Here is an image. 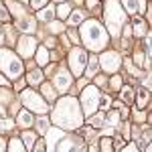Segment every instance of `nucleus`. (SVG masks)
Wrapping results in <instances>:
<instances>
[{
    "label": "nucleus",
    "mask_w": 152,
    "mask_h": 152,
    "mask_svg": "<svg viewBox=\"0 0 152 152\" xmlns=\"http://www.w3.org/2000/svg\"><path fill=\"white\" fill-rule=\"evenodd\" d=\"M53 122L63 130H75L81 126V112L73 97H63L53 110Z\"/></svg>",
    "instance_id": "obj_1"
},
{
    "label": "nucleus",
    "mask_w": 152,
    "mask_h": 152,
    "mask_svg": "<svg viewBox=\"0 0 152 152\" xmlns=\"http://www.w3.org/2000/svg\"><path fill=\"white\" fill-rule=\"evenodd\" d=\"M81 105H83V112H85L87 118H91L95 114V110L99 105V91H97L95 85H87L81 91Z\"/></svg>",
    "instance_id": "obj_6"
},
{
    "label": "nucleus",
    "mask_w": 152,
    "mask_h": 152,
    "mask_svg": "<svg viewBox=\"0 0 152 152\" xmlns=\"http://www.w3.org/2000/svg\"><path fill=\"white\" fill-rule=\"evenodd\" d=\"M20 2H26V0H20Z\"/></svg>",
    "instance_id": "obj_51"
},
{
    "label": "nucleus",
    "mask_w": 152,
    "mask_h": 152,
    "mask_svg": "<svg viewBox=\"0 0 152 152\" xmlns=\"http://www.w3.org/2000/svg\"><path fill=\"white\" fill-rule=\"evenodd\" d=\"M35 57H37V65H39V67H43V65H47V63H49V53H47V49H45V47L37 49Z\"/></svg>",
    "instance_id": "obj_15"
},
{
    "label": "nucleus",
    "mask_w": 152,
    "mask_h": 152,
    "mask_svg": "<svg viewBox=\"0 0 152 152\" xmlns=\"http://www.w3.org/2000/svg\"><path fill=\"white\" fill-rule=\"evenodd\" d=\"M39 144H35V152H47V142L45 140H37Z\"/></svg>",
    "instance_id": "obj_36"
},
{
    "label": "nucleus",
    "mask_w": 152,
    "mask_h": 152,
    "mask_svg": "<svg viewBox=\"0 0 152 152\" xmlns=\"http://www.w3.org/2000/svg\"><path fill=\"white\" fill-rule=\"evenodd\" d=\"M47 2H49V0H31V4H33L35 10H43V8L47 6Z\"/></svg>",
    "instance_id": "obj_30"
},
{
    "label": "nucleus",
    "mask_w": 152,
    "mask_h": 152,
    "mask_svg": "<svg viewBox=\"0 0 152 152\" xmlns=\"http://www.w3.org/2000/svg\"><path fill=\"white\" fill-rule=\"evenodd\" d=\"M102 105H104V110H107V107H110V97H107V95H104V99H102Z\"/></svg>",
    "instance_id": "obj_42"
},
{
    "label": "nucleus",
    "mask_w": 152,
    "mask_h": 152,
    "mask_svg": "<svg viewBox=\"0 0 152 152\" xmlns=\"http://www.w3.org/2000/svg\"><path fill=\"white\" fill-rule=\"evenodd\" d=\"M8 99H10V91L0 89V102H8Z\"/></svg>",
    "instance_id": "obj_38"
},
{
    "label": "nucleus",
    "mask_w": 152,
    "mask_h": 152,
    "mask_svg": "<svg viewBox=\"0 0 152 152\" xmlns=\"http://www.w3.org/2000/svg\"><path fill=\"white\" fill-rule=\"evenodd\" d=\"M0 20H10V14H8V8L0 2Z\"/></svg>",
    "instance_id": "obj_32"
},
{
    "label": "nucleus",
    "mask_w": 152,
    "mask_h": 152,
    "mask_svg": "<svg viewBox=\"0 0 152 152\" xmlns=\"http://www.w3.org/2000/svg\"><path fill=\"white\" fill-rule=\"evenodd\" d=\"M104 16H105L107 28L112 31V35H120V26H122L124 20H126V14H124V10L120 8V2H118V0H107Z\"/></svg>",
    "instance_id": "obj_4"
},
{
    "label": "nucleus",
    "mask_w": 152,
    "mask_h": 152,
    "mask_svg": "<svg viewBox=\"0 0 152 152\" xmlns=\"http://www.w3.org/2000/svg\"><path fill=\"white\" fill-rule=\"evenodd\" d=\"M102 152H112V140L102 138Z\"/></svg>",
    "instance_id": "obj_35"
},
{
    "label": "nucleus",
    "mask_w": 152,
    "mask_h": 152,
    "mask_svg": "<svg viewBox=\"0 0 152 152\" xmlns=\"http://www.w3.org/2000/svg\"><path fill=\"white\" fill-rule=\"evenodd\" d=\"M107 39L110 37H107V33H105L102 23H97V20H85L81 24V41L89 51L97 53V51L105 49Z\"/></svg>",
    "instance_id": "obj_2"
},
{
    "label": "nucleus",
    "mask_w": 152,
    "mask_h": 152,
    "mask_svg": "<svg viewBox=\"0 0 152 152\" xmlns=\"http://www.w3.org/2000/svg\"><path fill=\"white\" fill-rule=\"evenodd\" d=\"M104 120H105V114H104V112H102V114H94V116L89 118V126H91V128H102Z\"/></svg>",
    "instance_id": "obj_20"
},
{
    "label": "nucleus",
    "mask_w": 152,
    "mask_h": 152,
    "mask_svg": "<svg viewBox=\"0 0 152 152\" xmlns=\"http://www.w3.org/2000/svg\"><path fill=\"white\" fill-rule=\"evenodd\" d=\"M41 81H43V71H31L28 73V83L31 85H37Z\"/></svg>",
    "instance_id": "obj_22"
},
{
    "label": "nucleus",
    "mask_w": 152,
    "mask_h": 152,
    "mask_svg": "<svg viewBox=\"0 0 152 152\" xmlns=\"http://www.w3.org/2000/svg\"><path fill=\"white\" fill-rule=\"evenodd\" d=\"M116 146H118V148H122V146H124V140H122V138H118V140H116Z\"/></svg>",
    "instance_id": "obj_46"
},
{
    "label": "nucleus",
    "mask_w": 152,
    "mask_h": 152,
    "mask_svg": "<svg viewBox=\"0 0 152 152\" xmlns=\"http://www.w3.org/2000/svg\"><path fill=\"white\" fill-rule=\"evenodd\" d=\"M124 2V6H126V10L130 14H134L136 16V12H140V4H138V0H122Z\"/></svg>",
    "instance_id": "obj_19"
},
{
    "label": "nucleus",
    "mask_w": 152,
    "mask_h": 152,
    "mask_svg": "<svg viewBox=\"0 0 152 152\" xmlns=\"http://www.w3.org/2000/svg\"><path fill=\"white\" fill-rule=\"evenodd\" d=\"M16 124L20 126V128H31V124H33V116H31V112L28 110H23L18 118H16Z\"/></svg>",
    "instance_id": "obj_11"
},
{
    "label": "nucleus",
    "mask_w": 152,
    "mask_h": 152,
    "mask_svg": "<svg viewBox=\"0 0 152 152\" xmlns=\"http://www.w3.org/2000/svg\"><path fill=\"white\" fill-rule=\"evenodd\" d=\"M53 16H55V10H53V8H43V10L37 12V18H39V20H45V23H51Z\"/></svg>",
    "instance_id": "obj_17"
},
{
    "label": "nucleus",
    "mask_w": 152,
    "mask_h": 152,
    "mask_svg": "<svg viewBox=\"0 0 152 152\" xmlns=\"http://www.w3.org/2000/svg\"><path fill=\"white\" fill-rule=\"evenodd\" d=\"M37 130H39V134H47V132H49V122H47V118H41V120L37 122Z\"/></svg>",
    "instance_id": "obj_25"
},
{
    "label": "nucleus",
    "mask_w": 152,
    "mask_h": 152,
    "mask_svg": "<svg viewBox=\"0 0 152 152\" xmlns=\"http://www.w3.org/2000/svg\"><path fill=\"white\" fill-rule=\"evenodd\" d=\"M87 65V53L83 51V49H71L69 53V67L73 71V75H81L83 67Z\"/></svg>",
    "instance_id": "obj_7"
},
{
    "label": "nucleus",
    "mask_w": 152,
    "mask_h": 152,
    "mask_svg": "<svg viewBox=\"0 0 152 152\" xmlns=\"http://www.w3.org/2000/svg\"><path fill=\"white\" fill-rule=\"evenodd\" d=\"M69 85H71V75L67 73V71H59L57 77H55V87L63 94V91L69 89Z\"/></svg>",
    "instance_id": "obj_10"
},
{
    "label": "nucleus",
    "mask_w": 152,
    "mask_h": 152,
    "mask_svg": "<svg viewBox=\"0 0 152 152\" xmlns=\"http://www.w3.org/2000/svg\"><path fill=\"white\" fill-rule=\"evenodd\" d=\"M12 120H0V132H8V130H12Z\"/></svg>",
    "instance_id": "obj_29"
},
{
    "label": "nucleus",
    "mask_w": 152,
    "mask_h": 152,
    "mask_svg": "<svg viewBox=\"0 0 152 152\" xmlns=\"http://www.w3.org/2000/svg\"><path fill=\"white\" fill-rule=\"evenodd\" d=\"M73 148H75V140H71V138H63V140L59 142L57 152H71Z\"/></svg>",
    "instance_id": "obj_18"
},
{
    "label": "nucleus",
    "mask_w": 152,
    "mask_h": 152,
    "mask_svg": "<svg viewBox=\"0 0 152 152\" xmlns=\"http://www.w3.org/2000/svg\"><path fill=\"white\" fill-rule=\"evenodd\" d=\"M18 53L23 57H31L33 53H37V41L33 37H23L18 41Z\"/></svg>",
    "instance_id": "obj_9"
},
{
    "label": "nucleus",
    "mask_w": 152,
    "mask_h": 152,
    "mask_svg": "<svg viewBox=\"0 0 152 152\" xmlns=\"http://www.w3.org/2000/svg\"><path fill=\"white\" fill-rule=\"evenodd\" d=\"M4 39H6V28H2V26H0V45L4 43Z\"/></svg>",
    "instance_id": "obj_41"
},
{
    "label": "nucleus",
    "mask_w": 152,
    "mask_h": 152,
    "mask_svg": "<svg viewBox=\"0 0 152 152\" xmlns=\"http://www.w3.org/2000/svg\"><path fill=\"white\" fill-rule=\"evenodd\" d=\"M146 104H148V91L146 89H140L138 91V107H144Z\"/></svg>",
    "instance_id": "obj_26"
},
{
    "label": "nucleus",
    "mask_w": 152,
    "mask_h": 152,
    "mask_svg": "<svg viewBox=\"0 0 152 152\" xmlns=\"http://www.w3.org/2000/svg\"><path fill=\"white\" fill-rule=\"evenodd\" d=\"M69 24L71 26H75V24H83L85 23V12L83 10H71V14H69Z\"/></svg>",
    "instance_id": "obj_13"
},
{
    "label": "nucleus",
    "mask_w": 152,
    "mask_h": 152,
    "mask_svg": "<svg viewBox=\"0 0 152 152\" xmlns=\"http://www.w3.org/2000/svg\"><path fill=\"white\" fill-rule=\"evenodd\" d=\"M95 83H97V85H105V77H104V75H97Z\"/></svg>",
    "instance_id": "obj_43"
},
{
    "label": "nucleus",
    "mask_w": 152,
    "mask_h": 152,
    "mask_svg": "<svg viewBox=\"0 0 152 152\" xmlns=\"http://www.w3.org/2000/svg\"><path fill=\"white\" fill-rule=\"evenodd\" d=\"M8 152H26L24 150V142L18 140V138L10 140V144H8Z\"/></svg>",
    "instance_id": "obj_21"
},
{
    "label": "nucleus",
    "mask_w": 152,
    "mask_h": 152,
    "mask_svg": "<svg viewBox=\"0 0 152 152\" xmlns=\"http://www.w3.org/2000/svg\"><path fill=\"white\" fill-rule=\"evenodd\" d=\"M18 26H20V31H24V33H33L35 31V18H31V16L24 14L23 18L18 20Z\"/></svg>",
    "instance_id": "obj_12"
},
{
    "label": "nucleus",
    "mask_w": 152,
    "mask_h": 152,
    "mask_svg": "<svg viewBox=\"0 0 152 152\" xmlns=\"http://www.w3.org/2000/svg\"><path fill=\"white\" fill-rule=\"evenodd\" d=\"M136 63H138L140 67H146V61H144V55H142V53H136Z\"/></svg>",
    "instance_id": "obj_39"
},
{
    "label": "nucleus",
    "mask_w": 152,
    "mask_h": 152,
    "mask_svg": "<svg viewBox=\"0 0 152 152\" xmlns=\"http://www.w3.org/2000/svg\"><path fill=\"white\" fill-rule=\"evenodd\" d=\"M43 94H45V97H47V99H55V94H53V87H51V85H45V87H43Z\"/></svg>",
    "instance_id": "obj_34"
},
{
    "label": "nucleus",
    "mask_w": 152,
    "mask_h": 152,
    "mask_svg": "<svg viewBox=\"0 0 152 152\" xmlns=\"http://www.w3.org/2000/svg\"><path fill=\"white\" fill-rule=\"evenodd\" d=\"M124 152H138V148H136V146H132V144H130V146H126V148H124Z\"/></svg>",
    "instance_id": "obj_44"
},
{
    "label": "nucleus",
    "mask_w": 152,
    "mask_h": 152,
    "mask_svg": "<svg viewBox=\"0 0 152 152\" xmlns=\"http://www.w3.org/2000/svg\"><path fill=\"white\" fill-rule=\"evenodd\" d=\"M87 8H91V10L99 12V2H97V0H87Z\"/></svg>",
    "instance_id": "obj_37"
},
{
    "label": "nucleus",
    "mask_w": 152,
    "mask_h": 152,
    "mask_svg": "<svg viewBox=\"0 0 152 152\" xmlns=\"http://www.w3.org/2000/svg\"><path fill=\"white\" fill-rule=\"evenodd\" d=\"M57 2H61V4H63V2H65V0H57Z\"/></svg>",
    "instance_id": "obj_50"
},
{
    "label": "nucleus",
    "mask_w": 152,
    "mask_h": 152,
    "mask_svg": "<svg viewBox=\"0 0 152 152\" xmlns=\"http://www.w3.org/2000/svg\"><path fill=\"white\" fill-rule=\"evenodd\" d=\"M132 28H134V35H136V37H144V35H146V28H144V20H142L140 16H134Z\"/></svg>",
    "instance_id": "obj_16"
},
{
    "label": "nucleus",
    "mask_w": 152,
    "mask_h": 152,
    "mask_svg": "<svg viewBox=\"0 0 152 152\" xmlns=\"http://www.w3.org/2000/svg\"><path fill=\"white\" fill-rule=\"evenodd\" d=\"M4 150H6V142L0 138V152H4Z\"/></svg>",
    "instance_id": "obj_45"
},
{
    "label": "nucleus",
    "mask_w": 152,
    "mask_h": 152,
    "mask_svg": "<svg viewBox=\"0 0 152 152\" xmlns=\"http://www.w3.org/2000/svg\"><path fill=\"white\" fill-rule=\"evenodd\" d=\"M23 69H24L23 61L16 57L12 51H8V49H0V71L6 73V77L16 79V77H20Z\"/></svg>",
    "instance_id": "obj_3"
},
{
    "label": "nucleus",
    "mask_w": 152,
    "mask_h": 152,
    "mask_svg": "<svg viewBox=\"0 0 152 152\" xmlns=\"http://www.w3.org/2000/svg\"><path fill=\"white\" fill-rule=\"evenodd\" d=\"M20 99H23L24 107L28 110V112H35V114H47V104H45V99L41 97V95L33 91V89H24L23 94H20Z\"/></svg>",
    "instance_id": "obj_5"
},
{
    "label": "nucleus",
    "mask_w": 152,
    "mask_h": 152,
    "mask_svg": "<svg viewBox=\"0 0 152 152\" xmlns=\"http://www.w3.org/2000/svg\"><path fill=\"white\" fill-rule=\"evenodd\" d=\"M146 152H152V144H150V146H148V150H146Z\"/></svg>",
    "instance_id": "obj_49"
},
{
    "label": "nucleus",
    "mask_w": 152,
    "mask_h": 152,
    "mask_svg": "<svg viewBox=\"0 0 152 152\" xmlns=\"http://www.w3.org/2000/svg\"><path fill=\"white\" fill-rule=\"evenodd\" d=\"M148 20H150V23H152V4H150V6H148Z\"/></svg>",
    "instance_id": "obj_47"
},
{
    "label": "nucleus",
    "mask_w": 152,
    "mask_h": 152,
    "mask_svg": "<svg viewBox=\"0 0 152 152\" xmlns=\"http://www.w3.org/2000/svg\"><path fill=\"white\" fill-rule=\"evenodd\" d=\"M69 14H71V6L67 2H63V4L59 6V10H57V16L59 18H65V16H69Z\"/></svg>",
    "instance_id": "obj_23"
},
{
    "label": "nucleus",
    "mask_w": 152,
    "mask_h": 152,
    "mask_svg": "<svg viewBox=\"0 0 152 152\" xmlns=\"http://www.w3.org/2000/svg\"><path fill=\"white\" fill-rule=\"evenodd\" d=\"M23 142H24V146H35V134H31V132H24L23 134Z\"/></svg>",
    "instance_id": "obj_27"
},
{
    "label": "nucleus",
    "mask_w": 152,
    "mask_h": 152,
    "mask_svg": "<svg viewBox=\"0 0 152 152\" xmlns=\"http://www.w3.org/2000/svg\"><path fill=\"white\" fill-rule=\"evenodd\" d=\"M122 97H124V102H132V99H134V89H132V87H124Z\"/></svg>",
    "instance_id": "obj_28"
},
{
    "label": "nucleus",
    "mask_w": 152,
    "mask_h": 152,
    "mask_svg": "<svg viewBox=\"0 0 152 152\" xmlns=\"http://www.w3.org/2000/svg\"><path fill=\"white\" fill-rule=\"evenodd\" d=\"M0 85H8V81L4 79V75H0Z\"/></svg>",
    "instance_id": "obj_48"
},
{
    "label": "nucleus",
    "mask_w": 152,
    "mask_h": 152,
    "mask_svg": "<svg viewBox=\"0 0 152 152\" xmlns=\"http://www.w3.org/2000/svg\"><path fill=\"white\" fill-rule=\"evenodd\" d=\"M49 28H51V33H55V35H61V33H63V24L61 23H51Z\"/></svg>",
    "instance_id": "obj_31"
},
{
    "label": "nucleus",
    "mask_w": 152,
    "mask_h": 152,
    "mask_svg": "<svg viewBox=\"0 0 152 152\" xmlns=\"http://www.w3.org/2000/svg\"><path fill=\"white\" fill-rule=\"evenodd\" d=\"M118 120H120V114H118V112H112V114L107 116V124H110V126L114 128V126L118 124Z\"/></svg>",
    "instance_id": "obj_33"
},
{
    "label": "nucleus",
    "mask_w": 152,
    "mask_h": 152,
    "mask_svg": "<svg viewBox=\"0 0 152 152\" xmlns=\"http://www.w3.org/2000/svg\"><path fill=\"white\" fill-rule=\"evenodd\" d=\"M99 65H102V69L104 71H110V73H114V71L120 69V65H122V59L118 55L116 51H105L104 55L99 57Z\"/></svg>",
    "instance_id": "obj_8"
},
{
    "label": "nucleus",
    "mask_w": 152,
    "mask_h": 152,
    "mask_svg": "<svg viewBox=\"0 0 152 152\" xmlns=\"http://www.w3.org/2000/svg\"><path fill=\"white\" fill-rule=\"evenodd\" d=\"M120 85H122V77H120V75H116V77L112 79V87H114V89H118Z\"/></svg>",
    "instance_id": "obj_40"
},
{
    "label": "nucleus",
    "mask_w": 152,
    "mask_h": 152,
    "mask_svg": "<svg viewBox=\"0 0 152 152\" xmlns=\"http://www.w3.org/2000/svg\"><path fill=\"white\" fill-rule=\"evenodd\" d=\"M97 67H99V61L95 57L89 59V69H87V77H94L95 75V71H97Z\"/></svg>",
    "instance_id": "obj_24"
},
{
    "label": "nucleus",
    "mask_w": 152,
    "mask_h": 152,
    "mask_svg": "<svg viewBox=\"0 0 152 152\" xmlns=\"http://www.w3.org/2000/svg\"><path fill=\"white\" fill-rule=\"evenodd\" d=\"M47 138H49V148H53V146L57 144V140H63V132H61V130L51 128L47 132Z\"/></svg>",
    "instance_id": "obj_14"
}]
</instances>
